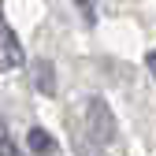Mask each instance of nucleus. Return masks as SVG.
Returning <instances> with one entry per match:
<instances>
[{
	"instance_id": "5",
	"label": "nucleus",
	"mask_w": 156,
	"mask_h": 156,
	"mask_svg": "<svg viewBox=\"0 0 156 156\" xmlns=\"http://www.w3.org/2000/svg\"><path fill=\"white\" fill-rule=\"evenodd\" d=\"M0 156H23V152H19L15 134L8 130V123H4V119H0Z\"/></svg>"
},
{
	"instance_id": "4",
	"label": "nucleus",
	"mask_w": 156,
	"mask_h": 156,
	"mask_svg": "<svg viewBox=\"0 0 156 156\" xmlns=\"http://www.w3.org/2000/svg\"><path fill=\"white\" fill-rule=\"evenodd\" d=\"M56 71H52V63H45V60H37L34 63V86H37V93H56V78H52Z\"/></svg>"
},
{
	"instance_id": "1",
	"label": "nucleus",
	"mask_w": 156,
	"mask_h": 156,
	"mask_svg": "<svg viewBox=\"0 0 156 156\" xmlns=\"http://www.w3.org/2000/svg\"><path fill=\"white\" fill-rule=\"evenodd\" d=\"M82 130H86L89 149H108V145L119 141V119H115L112 104L101 93H93L86 101V108H82Z\"/></svg>"
},
{
	"instance_id": "2",
	"label": "nucleus",
	"mask_w": 156,
	"mask_h": 156,
	"mask_svg": "<svg viewBox=\"0 0 156 156\" xmlns=\"http://www.w3.org/2000/svg\"><path fill=\"white\" fill-rule=\"evenodd\" d=\"M19 63H23V45H19V37L11 34V26L0 19V71L19 67Z\"/></svg>"
},
{
	"instance_id": "3",
	"label": "nucleus",
	"mask_w": 156,
	"mask_h": 156,
	"mask_svg": "<svg viewBox=\"0 0 156 156\" xmlns=\"http://www.w3.org/2000/svg\"><path fill=\"white\" fill-rule=\"evenodd\" d=\"M26 145H30V152H37V156H52V152H56V138H52L45 126H30Z\"/></svg>"
},
{
	"instance_id": "8",
	"label": "nucleus",
	"mask_w": 156,
	"mask_h": 156,
	"mask_svg": "<svg viewBox=\"0 0 156 156\" xmlns=\"http://www.w3.org/2000/svg\"><path fill=\"white\" fill-rule=\"evenodd\" d=\"M145 63H149V71H152V78H156V52H149V56H145Z\"/></svg>"
},
{
	"instance_id": "7",
	"label": "nucleus",
	"mask_w": 156,
	"mask_h": 156,
	"mask_svg": "<svg viewBox=\"0 0 156 156\" xmlns=\"http://www.w3.org/2000/svg\"><path fill=\"white\" fill-rule=\"evenodd\" d=\"M74 156H97V149H89V145H74Z\"/></svg>"
},
{
	"instance_id": "6",
	"label": "nucleus",
	"mask_w": 156,
	"mask_h": 156,
	"mask_svg": "<svg viewBox=\"0 0 156 156\" xmlns=\"http://www.w3.org/2000/svg\"><path fill=\"white\" fill-rule=\"evenodd\" d=\"M74 4H78V8H82V11H86V19H89V23H93V15H97V11H93V0H74Z\"/></svg>"
}]
</instances>
